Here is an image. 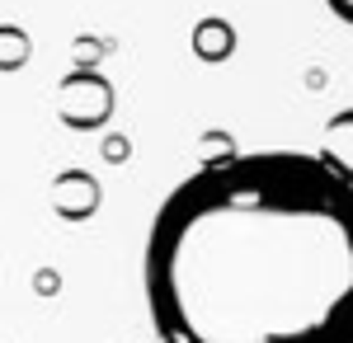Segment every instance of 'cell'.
Returning a JSON list of instances; mask_svg holds the SVG:
<instances>
[{"label": "cell", "mask_w": 353, "mask_h": 343, "mask_svg": "<svg viewBox=\"0 0 353 343\" xmlns=\"http://www.w3.org/2000/svg\"><path fill=\"white\" fill-rule=\"evenodd\" d=\"M141 282L161 343H353V188L306 151L212 160L156 207Z\"/></svg>", "instance_id": "cell-1"}, {"label": "cell", "mask_w": 353, "mask_h": 343, "mask_svg": "<svg viewBox=\"0 0 353 343\" xmlns=\"http://www.w3.org/2000/svg\"><path fill=\"white\" fill-rule=\"evenodd\" d=\"M193 48H198V56H226L231 52V28L226 24H198V38H193Z\"/></svg>", "instance_id": "cell-3"}, {"label": "cell", "mask_w": 353, "mask_h": 343, "mask_svg": "<svg viewBox=\"0 0 353 343\" xmlns=\"http://www.w3.org/2000/svg\"><path fill=\"white\" fill-rule=\"evenodd\" d=\"M330 10H334V19H344V24L353 28V0H325Z\"/></svg>", "instance_id": "cell-4"}, {"label": "cell", "mask_w": 353, "mask_h": 343, "mask_svg": "<svg viewBox=\"0 0 353 343\" xmlns=\"http://www.w3.org/2000/svg\"><path fill=\"white\" fill-rule=\"evenodd\" d=\"M321 160H325L330 169L353 188V108L344 113H334L325 123V146H321Z\"/></svg>", "instance_id": "cell-2"}]
</instances>
